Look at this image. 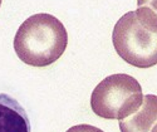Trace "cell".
Instances as JSON below:
<instances>
[{"instance_id":"obj_4","label":"cell","mask_w":157,"mask_h":132,"mask_svg":"<svg viewBox=\"0 0 157 132\" xmlns=\"http://www.w3.org/2000/svg\"><path fill=\"white\" fill-rule=\"evenodd\" d=\"M157 125V96L146 95L138 110L120 120L121 132H152Z\"/></svg>"},{"instance_id":"obj_7","label":"cell","mask_w":157,"mask_h":132,"mask_svg":"<svg viewBox=\"0 0 157 132\" xmlns=\"http://www.w3.org/2000/svg\"><path fill=\"white\" fill-rule=\"evenodd\" d=\"M138 8H147L157 18V0H137Z\"/></svg>"},{"instance_id":"obj_5","label":"cell","mask_w":157,"mask_h":132,"mask_svg":"<svg viewBox=\"0 0 157 132\" xmlns=\"http://www.w3.org/2000/svg\"><path fill=\"white\" fill-rule=\"evenodd\" d=\"M0 132H32L25 110L6 93H0Z\"/></svg>"},{"instance_id":"obj_2","label":"cell","mask_w":157,"mask_h":132,"mask_svg":"<svg viewBox=\"0 0 157 132\" xmlns=\"http://www.w3.org/2000/svg\"><path fill=\"white\" fill-rule=\"evenodd\" d=\"M112 43L126 63L137 68L157 64V18L147 8L122 15L112 32Z\"/></svg>"},{"instance_id":"obj_6","label":"cell","mask_w":157,"mask_h":132,"mask_svg":"<svg viewBox=\"0 0 157 132\" xmlns=\"http://www.w3.org/2000/svg\"><path fill=\"white\" fill-rule=\"evenodd\" d=\"M65 132H103V131L101 128H98V127L92 126V125L82 123V125H77V126L71 127L69 130H67Z\"/></svg>"},{"instance_id":"obj_3","label":"cell","mask_w":157,"mask_h":132,"mask_svg":"<svg viewBox=\"0 0 157 132\" xmlns=\"http://www.w3.org/2000/svg\"><path fill=\"white\" fill-rule=\"evenodd\" d=\"M142 101V87L137 79L126 73H117L96 86L90 95V108L101 118L120 121L136 112Z\"/></svg>"},{"instance_id":"obj_1","label":"cell","mask_w":157,"mask_h":132,"mask_svg":"<svg viewBox=\"0 0 157 132\" xmlns=\"http://www.w3.org/2000/svg\"><path fill=\"white\" fill-rule=\"evenodd\" d=\"M68 45V32L52 14L39 13L24 20L14 37V50L30 67H48L57 62Z\"/></svg>"},{"instance_id":"obj_9","label":"cell","mask_w":157,"mask_h":132,"mask_svg":"<svg viewBox=\"0 0 157 132\" xmlns=\"http://www.w3.org/2000/svg\"><path fill=\"white\" fill-rule=\"evenodd\" d=\"M2 2H3V0H0V6H2Z\"/></svg>"},{"instance_id":"obj_8","label":"cell","mask_w":157,"mask_h":132,"mask_svg":"<svg viewBox=\"0 0 157 132\" xmlns=\"http://www.w3.org/2000/svg\"><path fill=\"white\" fill-rule=\"evenodd\" d=\"M152 132H157V125H156V127L152 130Z\"/></svg>"}]
</instances>
